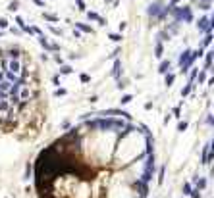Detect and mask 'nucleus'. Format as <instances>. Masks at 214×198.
<instances>
[{
	"instance_id": "1a4fd4ad",
	"label": "nucleus",
	"mask_w": 214,
	"mask_h": 198,
	"mask_svg": "<svg viewBox=\"0 0 214 198\" xmlns=\"http://www.w3.org/2000/svg\"><path fill=\"white\" fill-rule=\"evenodd\" d=\"M156 56H158V58L162 56V44H158V46H156Z\"/></svg>"
},
{
	"instance_id": "39448f33",
	"label": "nucleus",
	"mask_w": 214,
	"mask_h": 198,
	"mask_svg": "<svg viewBox=\"0 0 214 198\" xmlns=\"http://www.w3.org/2000/svg\"><path fill=\"white\" fill-rule=\"evenodd\" d=\"M207 187V179H199L197 181V191H201V189Z\"/></svg>"
},
{
	"instance_id": "0eeeda50",
	"label": "nucleus",
	"mask_w": 214,
	"mask_h": 198,
	"mask_svg": "<svg viewBox=\"0 0 214 198\" xmlns=\"http://www.w3.org/2000/svg\"><path fill=\"white\" fill-rule=\"evenodd\" d=\"M191 191H193V189H191V185H189V183H185V185H183V194H191Z\"/></svg>"
},
{
	"instance_id": "4468645a",
	"label": "nucleus",
	"mask_w": 214,
	"mask_h": 198,
	"mask_svg": "<svg viewBox=\"0 0 214 198\" xmlns=\"http://www.w3.org/2000/svg\"><path fill=\"white\" fill-rule=\"evenodd\" d=\"M210 40H212V37H210V35H208V37L204 39V40H203V44H210Z\"/></svg>"
},
{
	"instance_id": "7ed1b4c3",
	"label": "nucleus",
	"mask_w": 214,
	"mask_h": 198,
	"mask_svg": "<svg viewBox=\"0 0 214 198\" xmlns=\"http://www.w3.org/2000/svg\"><path fill=\"white\" fill-rule=\"evenodd\" d=\"M189 58H191V52L185 50V52H183V56L179 58V66H182V67H187V60H189Z\"/></svg>"
},
{
	"instance_id": "f257e3e1",
	"label": "nucleus",
	"mask_w": 214,
	"mask_h": 198,
	"mask_svg": "<svg viewBox=\"0 0 214 198\" xmlns=\"http://www.w3.org/2000/svg\"><path fill=\"white\" fill-rule=\"evenodd\" d=\"M43 123V91L39 69L18 48L0 50V131H39Z\"/></svg>"
},
{
	"instance_id": "f03ea898",
	"label": "nucleus",
	"mask_w": 214,
	"mask_h": 198,
	"mask_svg": "<svg viewBox=\"0 0 214 198\" xmlns=\"http://www.w3.org/2000/svg\"><path fill=\"white\" fill-rule=\"evenodd\" d=\"M131 189H135V191L139 192V194H141V198H147V194H149V187H147V183L145 181H133V183H131Z\"/></svg>"
},
{
	"instance_id": "6e6552de",
	"label": "nucleus",
	"mask_w": 214,
	"mask_h": 198,
	"mask_svg": "<svg viewBox=\"0 0 214 198\" xmlns=\"http://www.w3.org/2000/svg\"><path fill=\"white\" fill-rule=\"evenodd\" d=\"M172 81H174V75H166V85H172Z\"/></svg>"
},
{
	"instance_id": "9b49d317",
	"label": "nucleus",
	"mask_w": 214,
	"mask_h": 198,
	"mask_svg": "<svg viewBox=\"0 0 214 198\" xmlns=\"http://www.w3.org/2000/svg\"><path fill=\"white\" fill-rule=\"evenodd\" d=\"M191 196H193V198H201V194H199V191H197V189H195V191H191Z\"/></svg>"
},
{
	"instance_id": "2eb2a0df",
	"label": "nucleus",
	"mask_w": 214,
	"mask_h": 198,
	"mask_svg": "<svg viewBox=\"0 0 214 198\" xmlns=\"http://www.w3.org/2000/svg\"><path fill=\"white\" fill-rule=\"evenodd\" d=\"M129 100H131V96H123V98H122V102H123V104H127Z\"/></svg>"
},
{
	"instance_id": "20e7f679",
	"label": "nucleus",
	"mask_w": 214,
	"mask_h": 198,
	"mask_svg": "<svg viewBox=\"0 0 214 198\" xmlns=\"http://www.w3.org/2000/svg\"><path fill=\"white\" fill-rule=\"evenodd\" d=\"M208 146H210V150H208V156H207V164L214 160V140H212V144H208Z\"/></svg>"
},
{
	"instance_id": "9d476101",
	"label": "nucleus",
	"mask_w": 214,
	"mask_h": 198,
	"mask_svg": "<svg viewBox=\"0 0 214 198\" xmlns=\"http://www.w3.org/2000/svg\"><path fill=\"white\" fill-rule=\"evenodd\" d=\"M195 75H197V69H193V71H191V75H189V83H193V79H195Z\"/></svg>"
},
{
	"instance_id": "ddd939ff",
	"label": "nucleus",
	"mask_w": 214,
	"mask_h": 198,
	"mask_svg": "<svg viewBox=\"0 0 214 198\" xmlns=\"http://www.w3.org/2000/svg\"><path fill=\"white\" fill-rule=\"evenodd\" d=\"M185 127H187V121H182V123H179V127H178V129H179V131H183Z\"/></svg>"
},
{
	"instance_id": "f8f14e48",
	"label": "nucleus",
	"mask_w": 214,
	"mask_h": 198,
	"mask_svg": "<svg viewBox=\"0 0 214 198\" xmlns=\"http://www.w3.org/2000/svg\"><path fill=\"white\" fill-rule=\"evenodd\" d=\"M189 91H191V83H189V85H187V87H185V88H183V92H182V94L185 96V94H187V92H189Z\"/></svg>"
},
{
	"instance_id": "423d86ee",
	"label": "nucleus",
	"mask_w": 214,
	"mask_h": 198,
	"mask_svg": "<svg viewBox=\"0 0 214 198\" xmlns=\"http://www.w3.org/2000/svg\"><path fill=\"white\" fill-rule=\"evenodd\" d=\"M168 67H170V62H162V66L158 67V71H160V73H166Z\"/></svg>"
}]
</instances>
